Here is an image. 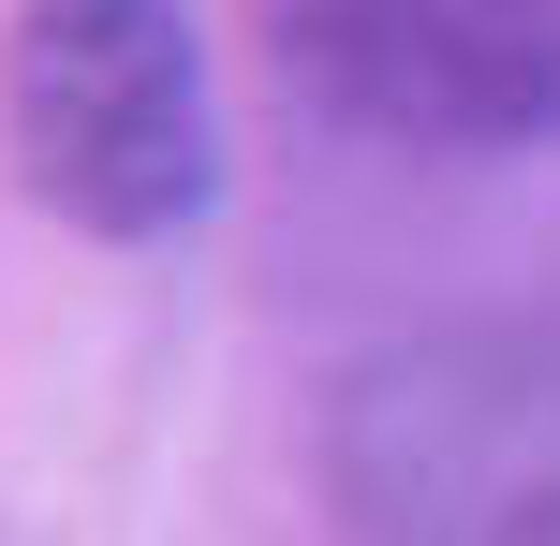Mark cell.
Instances as JSON below:
<instances>
[{"mask_svg":"<svg viewBox=\"0 0 560 546\" xmlns=\"http://www.w3.org/2000/svg\"><path fill=\"white\" fill-rule=\"evenodd\" d=\"M325 502L354 546H560V325H428L339 370Z\"/></svg>","mask_w":560,"mask_h":546,"instance_id":"cell-1","label":"cell"},{"mask_svg":"<svg viewBox=\"0 0 560 546\" xmlns=\"http://www.w3.org/2000/svg\"><path fill=\"white\" fill-rule=\"evenodd\" d=\"M0 133L89 236H177L222 177L192 0H30L0 45Z\"/></svg>","mask_w":560,"mask_h":546,"instance_id":"cell-2","label":"cell"},{"mask_svg":"<svg viewBox=\"0 0 560 546\" xmlns=\"http://www.w3.org/2000/svg\"><path fill=\"white\" fill-rule=\"evenodd\" d=\"M266 45L310 104L398 148L560 133V0H266Z\"/></svg>","mask_w":560,"mask_h":546,"instance_id":"cell-3","label":"cell"}]
</instances>
